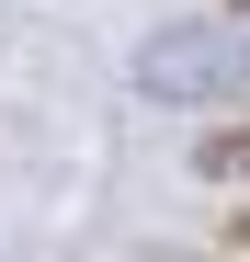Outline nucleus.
Instances as JSON below:
<instances>
[{"label":"nucleus","instance_id":"obj_1","mask_svg":"<svg viewBox=\"0 0 250 262\" xmlns=\"http://www.w3.org/2000/svg\"><path fill=\"white\" fill-rule=\"evenodd\" d=\"M193 171H205V183H250V114L205 125V137H193Z\"/></svg>","mask_w":250,"mask_h":262},{"label":"nucleus","instance_id":"obj_2","mask_svg":"<svg viewBox=\"0 0 250 262\" xmlns=\"http://www.w3.org/2000/svg\"><path fill=\"white\" fill-rule=\"evenodd\" d=\"M216 239H228V251L250 262V205H228V216H216Z\"/></svg>","mask_w":250,"mask_h":262},{"label":"nucleus","instance_id":"obj_3","mask_svg":"<svg viewBox=\"0 0 250 262\" xmlns=\"http://www.w3.org/2000/svg\"><path fill=\"white\" fill-rule=\"evenodd\" d=\"M228 12H250V0H228Z\"/></svg>","mask_w":250,"mask_h":262},{"label":"nucleus","instance_id":"obj_4","mask_svg":"<svg viewBox=\"0 0 250 262\" xmlns=\"http://www.w3.org/2000/svg\"><path fill=\"white\" fill-rule=\"evenodd\" d=\"M228 262H239V251H228Z\"/></svg>","mask_w":250,"mask_h":262}]
</instances>
